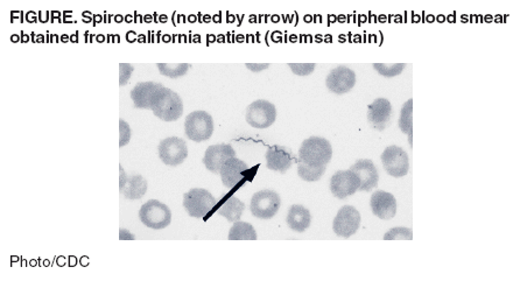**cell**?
Listing matches in <instances>:
<instances>
[{"label": "cell", "mask_w": 527, "mask_h": 288, "mask_svg": "<svg viewBox=\"0 0 527 288\" xmlns=\"http://www.w3.org/2000/svg\"><path fill=\"white\" fill-rule=\"evenodd\" d=\"M244 210H245V204L240 199H237L235 196H231V198H229L220 207L217 213L227 218L229 222L235 223V222L240 221L242 215H243Z\"/></svg>", "instance_id": "21"}, {"label": "cell", "mask_w": 527, "mask_h": 288, "mask_svg": "<svg viewBox=\"0 0 527 288\" xmlns=\"http://www.w3.org/2000/svg\"><path fill=\"white\" fill-rule=\"evenodd\" d=\"M292 164V154L285 147L274 145L269 147L266 152V166L271 171H277L284 174L291 169Z\"/></svg>", "instance_id": "18"}, {"label": "cell", "mask_w": 527, "mask_h": 288, "mask_svg": "<svg viewBox=\"0 0 527 288\" xmlns=\"http://www.w3.org/2000/svg\"><path fill=\"white\" fill-rule=\"evenodd\" d=\"M215 206L216 199L203 188H194L184 195V207L191 218H206Z\"/></svg>", "instance_id": "5"}, {"label": "cell", "mask_w": 527, "mask_h": 288, "mask_svg": "<svg viewBox=\"0 0 527 288\" xmlns=\"http://www.w3.org/2000/svg\"><path fill=\"white\" fill-rule=\"evenodd\" d=\"M361 225V213L355 207L343 206L334 218L333 230L337 236L349 238L355 235Z\"/></svg>", "instance_id": "10"}, {"label": "cell", "mask_w": 527, "mask_h": 288, "mask_svg": "<svg viewBox=\"0 0 527 288\" xmlns=\"http://www.w3.org/2000/svg\"><path fill=\"white\" fill-rule=\"evenodd\" d=\"M157 66L162 75L171 77V79H178V77L186 75L188 69H189V64H157Z\"/></svg>", "instance_id": "26"}, {"label": "cell", "mask_w": 527, "mask_h": 288, "mask_svg": "<svg viewBox=\"0 0 527 288\" xmlns=\"http://www.w3.org/2000/svg\"><path fill=\"white\" fill-rule=\"evenodd\" d=\"M372 213L381 220H391L396 213V198L385 191H374L370 200Z\"/></svg>", "instance_id": "16"}, {"label": "cell", "mask_w": 527, "mask_h": 288, "mask_svg": "<svg viewBox=\"0 0 527 288\" xmlns=\"http://www.w3.org/2000/svg\"><path fill=\"white\" fill-rule=\"evenodd\" d=\"M385 240H413V231L410 228L396 227L386 232L384 236Z\"/></svg>", "instance_id": "28"}, {"label": "cell", "mask_w": 527, "mask_h": 288, "mask_svg": "<svg viewBox=\"0 0 527 288\" xmlns=\"http://www.w3.org/2000/svg\"><path fill=\"white\" fill-rule=\"evenodd\" d=\"M135 70V68L131 64H119V86H123L126 84L128 79L131 77V74Z\"/></svg>", "instance_id": "31"}, {"label": "cell", "mask_w": 527, "mask_h": 288, "mask_svg": "<svg viewBox=\"0 0 527 288\" xmlns=\"http://www.w3.org/2000/svg\"><path fill=\"white\" fill-rule=\"evenodd\" d=\"M126 180H127L126 174H125V172H124L123 167H122V166H119V191L120 193L123 191L124 186H125V184H126Z\"/></svg>", "instance_id": "33"}, {"label": "cell", "mask_w": 527, "mask_h": 288, "mask_svg": "<svg viewBox=\"0 0 527 288\" xmlns=\"http://www.w3.org/2000/svg\"><path fill=\"white\" fill-rule=\"evenodd\" d=\"M315 64H288V67L298 76L311 75L315 70Z\"/></svg>", "instance_id": "29"}, {"label": "cell", "mask_w": 527, "mask_h": 288, "mask_svg": "<svg viewBox=\"0 0 527 288\" xmlns=\"http://www.w3.org/2000/svg\"><path fill=\"white\" fill-rule=\"evenodd\" d=\"M139 218L142 224L154 230L165 229L172 222V213L165 203L157 200H150L142 204L139 210Z\"/></svg>", "instance_id": "3"}, {"label": "cell", "mask_w": 527, "mask_h": 288, "mask_svg": "<svg viewBox=\"0 0 527 288\" xmlns=\"http://www.w3.org/2000/svg\"><path fill=\"white\" fill-rule=\"evenodd\" d=\"M392 115V105L386 98H377L367 106V120L372 128L383 131L387 128Z\"/></svg>", "instance_id": "14"}, {"label": "cell", "mask_w": 527, "mask_h": 288, "mask_svg": "<svg viewBox=\"0 0 527 288\" xmlns=\"http://www.w3.org/2000/svg\"><path fill=\"white\" fill-rule=\"evenodd\" d=\"M161 86L162 84L160 83H138L131 91V98L135 108L151 110V99L155 94V91L160 89Z\"/></svg>", "instance_id": "19"}, {"label": "cell", "mask_w": 527, "mask_h": 288, "mask_svg": "<svg viewBox=\"0 0 527 288\" xmlns=\"http://www.w3.org/2000/svg\"><path fill=\"white\" fill-rule=\"evenodd\" d=\"M287 224L293 231L305 232L307 229L311 227L312 215L311 211L300 204H294L288 210Z\"/></svg>", "instance_id": "20"}, {"label": "cell", "mask_w": 527, "mask_h": 288, "mask_svg": "<svg viewBox=\"0 0 527 288\" xmlns=\"http://www.w3.org/2000/svg\"><path fill=\"white\" fill-rule=\"evenodd\" d=\"M325 172V166H309L300 161L298 164V175L308 182H315L321 179Z\"/></svg>", "instance_id": "25"}, {"label": "cell", "mask_w": 527, "mask_h": 288, "mask_svg": "<svg viewBox=\"0 0 527 288\" xmlns=\"http://www.w3.org/2000/svg\"><path fill=\"white\" fill-rule=\"evenodd\" d=\"M236 157V151L230 144H217L208 147L203 157V164L206 169L211 173L218 174L222 166L231 157Z\"/></svg>", "instance_id": "13"}, {"label": "cell", "mask_w": 527, "mask_h": 288, "mask_svg": "<svg viewBox=\"0 0 527 288\" xmlns=\"http://www.w3.org/2000/svg\"><path fill=\"white\" fill-rule=\"evenodd\" d=\"M147 181L142 175L131 176L127 177L126 184L124 186L122 194L128 200L142 199L146 194Z\"/></svg>", "instance_id": "22"}, {"label": "cell", "mask_w": 527, "mask_h": 288, "mask_svg": "<svg viewBox=\"0 0 527 288\" xmlns=\"http://www.w3.org/2000/svg\"><path fill=\"white\" fill-rule=\"evenodd\" d=\"M361 186L358 176L349 171H338L334 174L330 180V191L337 199H347L348 196L355 194Z\"/></svg>", "instance_id": "11"}, {"label": "cell", "mask_w": 527, "mask_h": 288, "mask_svg": "<svg viewBox=\"0 0 527 288\" xmlns=\"http://www.w3.org/2000/svg\"><path fill=\"white\" fill-rule=\"evenodd\" d=\"M184 131L188 138L195 142H207L213 132V117L206 111H194L186 117Z\"/></svg>", "instance_id": "4"}, {"label": "cell", "mask_w": 527, "mask_h": 288, "mask_svg": "<svg viewBox=\"0 0 527 288\" xmlns=\"http://www.w3.org/2000/svg\"><path fill=\"white\" fill-rule=\"evenodd\" d=\"M161 161L167 166H179L188 157V146L184 139L171 137L161 140L157 147Z\"/></svg>", "instance_id": "8"}, {"label": "cell", "mask_w": 527, "mask_h": 288, "mask_svg": "<svg viewBox=\"0 0 527 288\" xmlns=\"http://www.w3.org/2000/svg\"><path fill=\"white\" fill-rule=\"evenodd\" d=\"M276 118V106L265 99H258L247 106L245 119L252 128L259 130L269 128L271 125H274Z\"/></svg>", "instance_id": "7"}, {"label": "cell", "mask_w": 527, "mask_h": 288, "mask_svg": "<svg viewBox=\"0 0 527 288\" xmlns=\"http://www.w3.org/2000/svg\"><path fill=\"white\" fill-rule=\"evenodd\" d=\"M247 164L244 161L231 157L225 161L224 165L222 166L220 174H221L222 182L225 187L235 188L240 184V181L244 179V173L247 172Z\"/></svg>", "instance_id": "17"}, {"label": "cell", "mask_w": 527, "mask_h": 288, "mask_svg": "<svg viewBox=\"0 0 527 288\" xmlns=\"http://www.w3.org/2000/svg\"><path fill=\"white\" fill-rule=\"evenodd\" d=\"M333 157V147L327 139L311 137L301 144L300 161L309 166H325Z\"/></svg>", "instance_id": "2"}, {"label": "cell", "mask_w": 527, "mask_h": 288, "mask_svg": "<svg viewBox=\"0 0 527 288\" xmlns=\"http://www.w3.org/2000/svg\"><path fill=\"white\" fill-rule=\"evenodd\" d=\"M413 99H408L401 108L399 128L403 133L408 135L410 145L413 146Z\"/></svg>", "instance_id": "24"}, {"label": "cell", "mask_w": 527, "mask_h": 288, "mask_svg": "<svg viewBox=\"0 0 527 288\" xmlns=\"http://www.w3.org/2000/svg\"><path fill=\"white\" fill-rule=\"evenodd\" d=\"M245 66H247V69H250V70L253 71V73H259V71L265 70V69H267V68L269 67V64H245Z\"/></svg>", "instance_id": "32"}, {"label": "cell", "mask_w": 527, "mask_h": 288, "mask_svg": "<svg viewBox=\"0 0 527 288\" xmlns=\"http://www.w3.org/2000/svg\"><path fill=\"white\" fill-rule=\"evenodd\" d=\"M120 236L119 240H135V236H132V235H130V232L127 231V230H124V229H120Z\"/></svg>", "instance_id": "34"}, {"label": "cell", "mask_w": 527, "mask_h": 288, "mask_svg": "<svg viewBox=\"0 0 527 288\" xmlns=\"http://www.w3.org/2000/svg\"><path fill=\"white\" fill-rule=\"evenodd\" d=\"M350 169L358 176L361 181L358 191H371L377 187L379 175L374 161L370 159H361L356 161Z\"/></svg>", "instance_id": "15"}, {"label": "cell", "mask_w": 527, "mask_h": 288, "mask_svg": "<svg viewBox=\"0 0 527 288\" xmlns=\"http://www.w3.org/2000/svg\"><path fill=\"white\" fill-rule=\"evenodd\" d=\"M381 159L389 175L393 177H404L408 175L410 160L404 148L396 145L386 147L384 152L381 153Z\"/></svg>", "instance_id": "9"}, {"label": "cell", "mask_w": 527, "mask_h": 288, "mask_svg": "<svg viewBox=\"0 0 527 288\" xmlns=\"http://www.w3.org/2000/svg\"><path fill=\"white\" fill-rule=\"evenodd\" d=\"M404 64H374V68L376 70L384 77H394V76L401 75L403 70L405 69Z\"/></svg>", "instance_id": "27"}, {"label": "cell", "mask_w": 527, "mask_h": 288, "mask_svg": "<svg viewBox=\"0 0 527 288\" xmlns=\"http://www.w3.org/2000/svg\"><path fill=\"white\" fill-rule=\"evenodd\" d=\"M355 71L345 66H338L330 71L325 79V86L334 94L343 95L355 86Z\"/></svg>", "instance_id": "12"}, {"label": "cell", "mask_w": 527, "mask_h": 288, "mask_svg": "<svg viewBox=\"0 0 527 288\" xmlns=\"http://www.w3.org/2000/svg\"><path fill=\"white\" fill-rule=\"evenodd\" d=\"M151 110L164 122H175L184 113V103L175 91L162 86L151 99Z\"/></svg>", "instance_id": "1"}, {"label": "cell", "mask_w": 527, "mask_h": 288, "mask_svg": "<svg viewBox=\"0 0 527 288\" xmlns=\"http://www.w3.org/2000/svg\"><path fill=\"white\" fill-rule=\"evenodd\" d=\"M280 206L281 199L277 191L264 189L252 196L250 209L254 218L269 220L277 215Z\"/></svg>", "instance_id": "6"}, {"label": "cell", "mask_w": 527, "mask_h": 288, "mask_svg": "<svg viewBox=\"0 0 527 288\" xmlns=\"http://www.w3.org/2000/svg\"><path fill=\"white\" fill-rule=\"evenodd\" d=\"M230 240H256L257 232L253 227L247 222H235L229 231Z\"/></svg>", "instance_id": "23"}, {"label": "cell", "mask_w": 527, "mask_h": 288, "mask_svg": "<svg viewBox=\"0 0 527 288\" xmlns=\"http://www.w3.org/2000/svg\"><path fill=\"white\" fill-rule=\"evenodd\" d=\"M131 139V128L125 120L119 119V147H124Z\"/></svg>", "instance_id": "30"}]
</instances>
